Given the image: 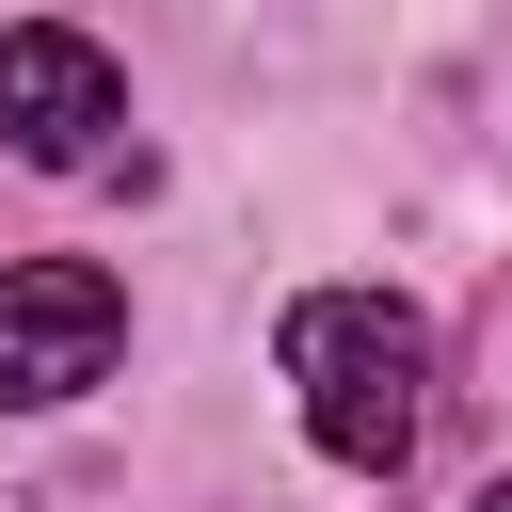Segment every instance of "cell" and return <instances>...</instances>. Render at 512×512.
I'll use <instances>...</instances> for the list:
<instances>
[{
  "instance_id": "obj_1",
  "label": "cell",
  "mask_w": 512,
  "mask_h": 512,
  "mask_svg": "<svg viewBox=\"0 0 512 512\" xmlns=\"http://www.w3.org/2000/svg\"><path fill=\"white\" fill-rule=\"evenodd\" d=\"M288 384H304V432L352 480H400L416 432H432V320L384 304V288H304L288 304Z\"/></svg>"
},
{
  "instance_id": "obj_2",
  "label": "cell",
  "mask_w": 512,
  "mask_h": 512,
  "mask_svg": "<svg viewBox=\"0 0 512 512\" xmlns=\"http://www.w3.org/2000/svg\"><path fill=\"white\" fill-rule=\"evenodd\" d=\"M112 352H128V288H112L96 256L0 272V416H48V400H80V384H112Z\"/></svg>"
},
{
  "instance_id": "obj_3",
  "label": "cell",
  "mask_w": 512,
  "mask_h": 512,
  "mask_svg": "<svg viewBox=\"0 0 512 512\" xmlns=\"http://www.w3.org/2000/svg\"><path fill=\"white\" fill-rule=\"evenodd\" d=\"M112 128H128L112 48H96V32H64V16H16V32H0V144H16V160H48V176H96V160H112Z\"/></svg>"
},
{
  "instance_id": "obj_4",
  "label": "cell",
  "mask_w": 512,
  "mask_h": 512,
  "mask_svg": "<svg viewBox=\"0 0 512 512\" xmlns=\"http://www.w3.org/2000/svg\"><path fill=\"white\" fill-rule=\"evenodd\" d=\"M480 512H512V480H480Z\"/></svg>"
}]
</instances>
